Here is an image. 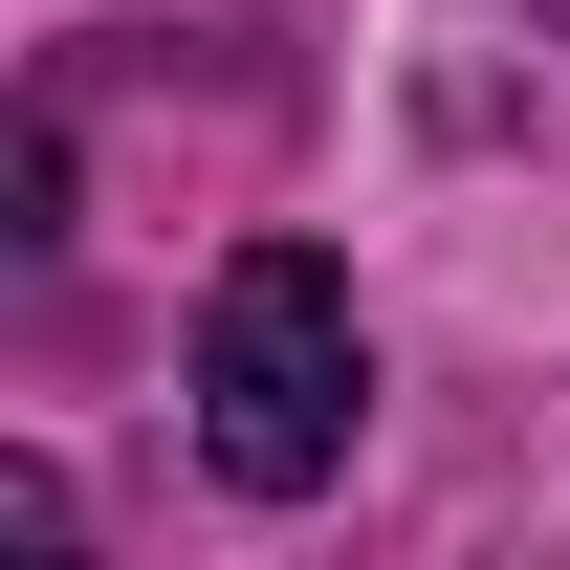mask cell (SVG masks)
<instances>
[{"mask_svg":"<svg viewBox=\"0 0 570 570\" xmlns=\"http://www.w3.org/2000/svg\"><path fill=\"white\" fill-rule=\"evenodd\" d=\"M373 439V307L330 242H242L198 285V461L242 504H330Z\"/></svg>","mask_w":570,"mask_h":570,"instance_id":"1","label":"cell"},{"mask_svg":"<svg viewBox=\"0 0 570 570\" xmlns=\"http://www.w3.org/2000/svg\"><path fill=\"white\" fill-rule=\"evenodd\" d=\"M527 22H549V45H570V0H527Z\"/></svg>","mask_w":570,"mask_h":570,"instance_id":"2","label":"cell"}]
</instances>
